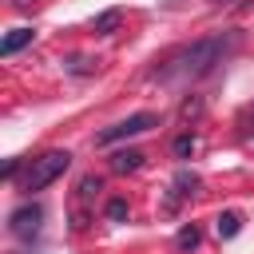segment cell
<instances>
[{
	"instance_id": "obj_6",
	"label": "cell",
	"mask_w": 254,
	"mask_h": 254,
	"mask_svg": "<svg viewBox=\"0 0 254 254\" xmlns=\"http://www.w3.org/2000/svg\"><path fill=\"white\" fill-rule=\"evenodd\" d=\"M32 36H36L32 28H12V32L0 40V56H4V60H8V56H16L20 48H28V44H32Z\"/></svg>"
},
{
	"instance_id": "obj_12",
	"label": "cell",
	"mask_w": 254,
	"mask_h": 254,
	"mask_svg": "<svg viewBox=\"0 0 254 254\" xmlns=\"http://www.w3.org/2000/svg\"><path fill=\"white\" fill-rule=\"evenodd\" d=\"M103 214H107V222H127V202L123 198H111Z\"/></svg>"
},
{
	"instance_id": "obj_8",
	"label": "cell",
	"mask_w": 254,
	"mask_h": 254,
	"mask_svg": "<svg viewBox=\"0 0 254 254\" xmlns=\"http://www.w3.org/2000/svg\"><path fill=\"white\" fill-rule=\"evenodd\" d=\"M214 230H218V238H234V234L242 230V214H238V210H222V214L214 218Z\"/></svg>"
},
{
	"instance_id": "obj_14",
	"label": "cell",
	"mask_w": 254,
	"mask_h": 254,
	"mask_svg": "<svg viewBox=\"0 0 254 254\" xmlns=\"http://www.w3.org/2000/svg\"><path fill=\"white\" fill-rule=\"evenodd\" d=\"M198 111H202V99H187L183 103V119H194Z\"/></svg>"
},
{
	"instance_id": "obj_2",
	"label": "cell",
	"mask_w": 254,
	"mask_h": 254,
	"mask_svg": "<svg viewBox=\"0 0 254 254\" xmlns=\"http://www.w3.org/2000/svg\"><path fill=\"white\" fill-rule=\"evenodd\" d=\"M71 167V155L67 151H44V155H36L32 163H28V171H24V190H44V187H52L64 171Z\"/></svg>"
},
{
	"instance_id": "obj_3",
	"label": "cell",
	"mask_w": 254,
	"mask_h": 254,
	"mask_svg": "<svg viewBox=\"0 0 254 254\" xmlns=\"http://www.w3.org/2000/svg\"><path fill=\"white\" fill-rule=\"evenodd\" d=\"M151 127H159V115H155V111H135V115H127V119H119V123L103 127V131L95 135V143H99V147H107V143H119V139L143 135V131H151Z\"/></svg>"
},
{
	"instance_id": "obj_9",
	"label": "cell",
	"mask_w": 254,
	"mask_h": 254,
	"mask_svg": "<svg viewBox=\"0 0 254 254\" xmlns=\"http://www.w3.org/2000/svg\"><path fill=\"white\" fill-rule=\"evenodd\" d=\"M119 20H123V12H119V8H107V12H99V16L91 20V28H95L99 36H111V32L119 28Z\"/></svg>"
},
{
	"instance_id": "obj_1",
	"label": "cell",
	"mask_w": 254,
	"mask_h": 254,
	"mask_svg": "<svg viewBox=\"0 0 254 254\" xmlns=\"http://www.w3.org/2000/svg\"><path fill=\"white\" fill-rule=\"evenodd\" d=\"M230 44H238V36H234V32L194 40L190 48L175 52L163 67H155V79H163V83H167V79H198V75H206L214 64H222V56L230 52Z\"/></svg>"
},
{
	"instance_id": "obj_5",
	"label": "cell",
	"mask_w": 254,
	"mask_h": 254,
	"mask_svg": "<svg viewBox=\"0 0 254 254\" xmlns=\"http://www.w3.org/2000/svg\"><path fill=\"white\" fill-rule=\"evenodd\" d=\"M171 190H175V194H171V202H167V206L175 210L183 198H190V194L198 190V175H194V171H179V175H175V183H171Z\"/></svg>"
},
{
	"instance_id": "obj_4",
	"label": "cell",
	"mask_w": 254,
	"mask_h": 254,
	"mask_svg": "<svg viewBox=\"0 0 254 254\" xmlns=\"http://www.w3.org/2000/svg\"><path fill=\"white\" fill-rule=\"evenodd\" d=\"M40 218H44V210H40L36 202H24V206H16V210L8 214V230H12L16 238H32V234L40 230Z\"/></svg>"
},
{
	"instance_id": "obj_7",
	"label": "cell",
	"mask_w": 254,
	"mask_h": 254,
	"mask_svg": "<svg viewBox=\"0 0 254 254\" xmlns=\"http://www.w3.org/2000/svg\"><path fill=\"white\" fill-rule=\"evenodd\" d=\"M139 167H143V151H135V147L111 155V171L115 175H127V171H139Z\"/></svg>"
},
{
	"instance_id": "obj_10",
	"label": "cell",
	"mask_w": 254,
	"mask_h": 254,
	"mask_svg": "<svg viewBox=\"0 0 254 254\" xmlns=\"http://www.w3.org/2000/svg\"><path fill=\"white\" fill-rule=\"evenodd\" d=\"M198 242H202V230H198L194 222H187V226L175 234V246H179V250H194Z\"/></svg>"
},
{
	"instance_id": "obj_13",
	"label": "cell",
	"mask_w": 254,
	"mask_h": 254,
	"mask_svg": "<svg viewBox=\"0 0 254 254\" xmlns=\"http://www.w3.org/2000/svg\"><path fill=\"white\" fill-rule=\"evenodd\" d=\"M67 67H71L75 75H83V71H91V60H83V56H75V60H67Z\"/></svg>"
},
{
	"instance_id": "obj_15",
	"label": "cell",
	"mask_w": 254,
	"mask_h": 254,
	"mask_svg": "<svg viewBox=\"0 0 254 254\" xmlns=\"http://www.w3.org/2000/svg\"><path fill=\"white\" fill-rule=\"evenodd\" d=\"M16 171H20V159H8V163H4V179H12Z\"/></svg>"
},
{
	"instance_id": "obj_11",
	"label": "cell",
	"mask_w": 254,
	"mask_h": 254,
	"mask_svg": "<svg viewBox=\"0 0 254 254\" xmlns=\"http://www.w3.org/2000/svg\"><path fill=\"white\" fill-rule=\"evenodd\" d=\"M171 151H175V159H190V155H194V135H190V131L179 135V139L171 143Z\"/></svg>"
}]
</instances>
